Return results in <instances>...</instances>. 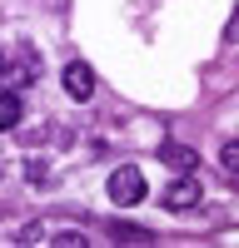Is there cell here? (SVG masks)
<instances>
[{"instance_id": "obj_1", "label": "cell", "mask_w": 239, "mask_h": 248, "mask_svg": "<svg viewBox=\"0 0 239 248\" xmlns=\"http://www.w3.org/2000/svg\"><path fill=\"white\" fill-rule=\"evenodd\" d=\"M105 194H110V199L120 203V209H135V203L145 199V174H139V169H130V164H125V169H115V174H110Z\"/></svg>"}, {"instance_id": "obj_2", "label": "cell", "mask_w": 239, "mask_h": 248, "mask_svg": "<svg viewBox=\"0 0 239 248\" xmlns=\"http://www.w3.org/2000/svg\"><path fill=\"white\" fill-rule=\"evenodd\" d=\"M199 199H205V189H199V179H189V174H179L170 189H165V209H174V214H189V209H199Z\"/></svg>"}, {"instance_id": "obj_3", "label": "cell", "mask_w": 239, "mask_h": 248, "mask_svg": "<svg viewBox=\"0 0 239 248\" xmlns=\"http://www.w3.org/2000/svg\"><path fill=\"white\" fill-rule=\"evenodd\" d=\"M60 79H65V94H70V99H80V105H85V99L95 94V70L85 65V60H70Z\"/></svg>"}, {"instance_id": "obj_4", "label": "cell", "mask_w": 239, "mask_h": 248, "mask_svg": "<svg viewBox=\"0 0 239 248\" xmlns=\"http://www.w3.org/2000/svg\"><path fill=\"white\" fill-rule=\"evenodd\" d=\"M159 159H165L170 169H179V174H189V169H199V154L189 149V144H165V149H159Z\"/></svg>"}, {"instance_id": "obj_5", "label": "cell", "mask_w": 239, "mask_h": 248, "mask_svg": "<svg viewBox=\"0 0 239 248\" xmlns=\"http://www.w3.org/2000/svg\"><path fill=\"white\" fill-rule=\"evenodd\" d=\"M15 124H20V94H0V134H5V129H15Z\"/></svg>"}, {"instance_id": "obj_6", "label": "cell", "mask_w": 239, "mask_h": 248, "mask_svg": "<svg viewBox=\"0 0 239 248\" xmlns=\"http://www.w3.org/2000/svg\"><path fill=\"white\" fill-rule=\"evenodd\" d=\"M115 238H150V229H135V223H110Z\"/></svg>"}, {"instance_id": "obj_7", "label": "cell", "mask_w": 239, "mask_h": 248, "mask_svg": "<svg viewBox=\"0 0 239 248\" xmlns=\"http://www.w3.org/2000/svg\"><path fill=\"white\" fill-rule=\"evenodd\" d=\"M219 164H224L229 174H239V139H234V144H224V154H219Z\"/></svg>"}, {"instance_id": "obj_8", "label": "cell", "mask_w": 239, "mask_h": 248, "mask_svg": "<svg viewBox=\"0 0 239 248\" xmlns=\"http://www.w3.org/2000/svg\"><path fill=\"white\" fill-rule=\"evenodd\" d=\"M55 243H60V248H85V238H80V233H55Z\"/></svg>"}, {"instance_id": "obj_9", "label": "cell", "mask_w": 239, "mask_h": 248, "mask_svg": "<svg viewBox=\"0 0 239 248\" xmlns=\"http://www.w3.org/2000/svg\"><path fill=\"white\" fill-rule=\"evenodd\" d=\"M0 70H5V55H0Z\"/></svg>"}]
</instances>
